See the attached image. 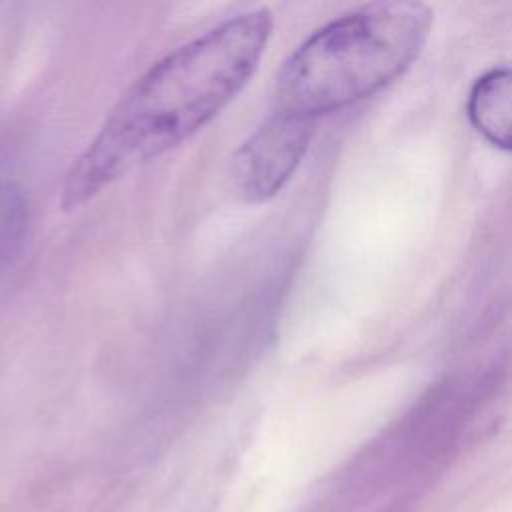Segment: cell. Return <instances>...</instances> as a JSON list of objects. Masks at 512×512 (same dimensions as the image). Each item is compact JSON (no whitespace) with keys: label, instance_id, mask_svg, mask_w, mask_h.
<instances>
[{"label":"cell","instance_id":"3957f363","mask_svg":"<svg viewBox=\"0 0 512 512\" xmlns=\"http://www.w3.org/2000/svg\"><path fill=\"white\" fill-rule=\"evenodd\" d=\"M314 134V120L270 112L232 158L236 192L250 204L274 198L300 166Z\"/></svg>","mask_w":512,"mask_h":512},{"label":"cell","instance_id":"5b68a950","mask_svg":"<svg viewBox=\"0 0 512 512\" xmlns=\"http://www.w3.org/2000/svg\"><path fill=\"white\" fill-rule=\"evenodd\" d=\"M26 224V198L14 184H0V262H4L20 246Z\"/></svg>","mask_w":512,"mask_h":512},{"label":"cell","instance_id":"277c9868","mask_svg":"<svg viewBox=\"0 0 512 512\" xmlns=\"http://www.w3.org/2000/svg\"><path fill=\"white\" fill-rule=\"evenodd\" d=\"M468 120L492 146L512 152V66L484 72L470 88Z\"/></svg>","mask_w":512,"mask_h":512},{"label":"cell","instance_id":"7a4b0ae2","mask_svg":"<svg viewBox=\"0 0 512 512\" xmlns=\"http://www.w3.org/2000/svg\"><path fill=\"white\" fill-rule=\"evenodd\" d=\"M432 28L422 2H372L312 32L282 64L272 112L316 120L402 76Z\"/></svg>","mask_w":512,"mask_h":512},{"label":"cell","instance_id":"6da1fadb","mask_svg":"<svg viewBox=\"0 0 512 512\" xmlns=\"http://www.w3.org/2000/svg\"><path fill=\"white\" fill-rule=\"evenodd\" d=\"M274 30L268 8L236 14L156 60L120 96L68 168L60 206L94 200L212 122L250 82Z\"/></svg>","mask_w":512,"mask_h":512}]
</instances>
